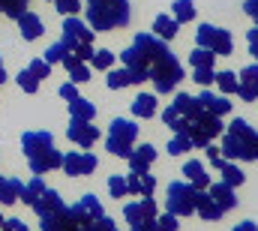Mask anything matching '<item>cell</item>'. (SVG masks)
Returning <instances> with one entry per match:
<instances>
[{
	"instance_id": "6da1fadb",
	"label": "cell",
	"mask_w": 258,
	"mask_h": 231,
	"mask_svg": "<svg viewBox=\"0 0 258 231\" xmlns=\"http://www.w3.org/2000/svg\"><path fill=\"white\" fill-rule=\"evenodd\" d=\"M87 3V24L93 33H108L126 27L132 18L129 0H84Z\"/></svg>"
},
{
	"instance_id": "7a4b0ae2",
	"label": "cell",
	"mask_w": 258,
	"mask_h": 231,
	"mask_svg": "<svg viewBox=\"0 0 258 231\" xmlns=\"http://www.w3.org/2000/svg\"><path fill=\"white\" fill-rule=\"evenodd\" d=\"M147 81H153L156 93H171V90L183 81V66H180V60L168 51L165 57H159L156 63H150V78H147Z\"/></svg>"
},
{
	"instance_id": "3957f363",
	"label": "cell",
	"mask_w": 258,
	"mask_h": 231,
	"mask_svg": "<svg viewBox=\"0 0 258 231\" xmlns=\"http://www.w3.org/2000/svg\"><path fill=\"white\" fill-rule=\"evenodd\" d=\"M195 189L189 180H174L168 183V198H165V207L168 213L174 216H192L195 213Z\"/></svg>"
},
{
	"instance_id": "277c9868",
	"label": "cell",
	"mask_w": 258,
	"mask_h": 231,
	"mask_svg": "<svg viewBox=\"0 0 258 231\" xmlns=\"http://www.w3.org/2000/svg\"><path fill=\"white\" fill-rule=\"evenodd\" d=\"M93 36H96V33L90 30V24H87V21H81L78 15H66L60 42H63L72 54H78L84 45H93Z\"/></svg>"
},
{
	"instance_id": "5b68a950",
	"label": "cell",
	"mask_w": 258,
	"mask_h": 231,
	"mask_svg": "<svg viewBox=\"0 0 258 231\" xmlns=\"http://www.w3.org/2000/svg\"><path fill=\"white\" fill-rule=\"evenodd\" d=\"M195 42H198V48H207V51H213L216 57H219V54H231V48H234L231 33L222 30V27H213V24H201V27L195 30Z\"/></svg>"
},
{
	"instance_id": "8992f818",
	"label": "cell",
	"mask_w": 258,
	"mask_h": 231,
	"mask_svg": "<svg viewBox=\"0 0 258 231\" xmlns=\"http://www.w3.org/2000/svg\"><path fill=\"white\" fill-rule=\"evenodd\" d=\"M255 138H240V135H231V132H225V141H222V147H219V153H225L222 159H243V162H252L255 159Z\"/></svg>"
},
{
	"instance_id": "52a82bcc",
	"label": "cell",
	"mask_w": 258,
	"mask_h": 231,
	"mask_svg": "<svg viewBox=\"0 0 258 231\" xmlns=\"http://www.w3.org/2000/svg\"><path fill=\"white\" fill-rule=\"evenodd\" d=\"M21 147H24L27 162H30V159H39V156H45V153L54 147V135H51L48 129H33V132H24V135H21Z\"/></svg>"
},
{
	"instance_id": "ba28073f",
	"label": "cell",
	"mask_w": 258,
	"mask_h": 231,
	"mask_svg": "<svg viewBox=\"0 0 258 231\" xmlns=\"http://www.w3.org/2000/svg\"><path fill=\"white\" fill-rule=\"evenodd\" d=\"M99 159L90 153V150H72V153H63V168L69 177H87V174L96 171Z\"/></svg>"
},
{
	"instance_id": "9c48e42d",
	"label": "cell",
	"mask_w": 258,
	"mask_h": 231,
	"mask_svg": "<svg viewBox=\"0 0 258 231\" xmlns=\"http://www.w3.org/2000/svg\"><path fill=\"white\" fill-rule=\"evenodd\" d=\"M132 48H138L141 51V57L147 60V63H156L159 57H165L171 48H168V42L165 39H159L156 33H138L135 39H132Z\"/></svg>"
},
{
	"instance_id": "30bf717a",
	"label": "cell",
	"mask_w": 258,
	"mask_h": 231,
	"mask_svg": "<svg viewBox=\"0 0 258 231\" xmlns=\"http://www.w3.org/2000/svg\"><path fill=\"white\" fill-rule=\"evenodd\" d=\"M66 135H69V141L78 144L81 150H87V147H93V144L99 141V129L93 126V120H75V117H72Z\"/></svg>"
},
{
	"instance_id": "8fae6325",
	"label": "cell",
	"mask_w": 258,
	"mask_h": 231,
	"mask_svg": "<svg viewBox=\"0 0 258 231\" xmlns=\"http://www.w3.org/2000/svg\"><path fill=\"white\" fill-rule=\"evenodd\" d=\"M237 96L243 102H255L258 99V63L246 66L240 75H237Z\"/></svg>"
},
{
	"instance_id": "7c38bea8",
	"label": "cell",
	"mask_w": 258,
	"mask_h": 231,
	"mask_svg": "<svg viewBox=\"0 0 258 231\" xmlns=\"http://www.w3.org/2000/svg\"><path fill=\"white\" fill-rule=\"evenodd\" d=\"M195 213H198L204 222H216V219H222V216H225V210L210 198V192H207V189H198V192H195Z\"/></svg>"
},
{
	"instance_id": "4fadbf2b",
	"label": "cell",
	"mask_w": 258,
	"mask_h": 231,
	"mask_svg": "<svg viewBox=\"0 0 258 231\" xmlns=\"http://www.w3.org/2000/svg\"><path fill=\"white\" fill-rule=\"evenodd\" d=\"M129 171L135 174H144L150 171V165L156 162V150H153V144H138V147H132V153H129Z\"/></svg>"
},
{
	"instance_id": "5bb4252c",
	"label": "cell",
	"mask_w": 258,
	"mask_h": 231,
	"mask_svg": "<svg viewBox=\"0 0 258 231\" xmlns=\"http://www.w3.org/2000/svg\"><path fill=\"white\" fill-rule=\"evenodd\" d=\"M198 99V105H201V111H210V114L222 117L231 111V102H228V96H222V93H210V90H201V96H195Z\"/></svg>"
},
{
	"instance_id": "9a60e30c",
	"label": "cell",
	"mask_w": 258,
	"mask_h": 231,
	"mask_svg": "<svg viewBox=\"0 0 258 231\" xmlns=\"http://www.w3.org/2000/svg\"><path fill=\"white\" fill-rule=\"evenodd\" d=\"M60 63L66 66V72H69V81H72V84L90 81V66H87V60H81L78 54H72V51H69Z\"/></svg>"
},
{
	"instance_id": "2e32d148",
	"label": "cell",
	"mask_w": 258,
	"mask_h": 231,
	"mask_svg": "<svg viewBox=\"0 0 258 231\" xmlns=\"http://www.w3.org/2000/svg\"><path fill=\"white\" fill-rule=\"evenodd\" d=\"M18 27H21V36L27 39V42H33V39H39L45 30H42V18L39 15H33V12H21L18 18Z\"/></svg>"
},
{
	"instance_id": "e0dca14e",
	"label": "cell",
	"mask_w": 258,
	"mask_h": 231,
	"mask_svg": "<svg viewBox=\"0 0 258 231\" xmlns=\"http://www.w3.org/2000/svg\"><path fill=\"white\" fill-rule=\"evenodd\" d=\"M207 192H210V198H213L222 210H234V207H237V195H234V189H231L228 183H210Z\"/></svg>"
},
{
	"instance_id": "ac0fdd59",
	"label": "cell",
	"mask_w": 258,
	"mask_h": 231,
	"mask_svg": "<svg viewBox=\"0 0 258 231\" xmlns=\"http://www.w3.org/2000/svg\"><path fill=\"white\" fill-rule=\"evenodd\" d=\"M192 123H195V129H198V132H204L210 141H213L216 135H222V132H225V126H222V117L210 114V111H201V114L192 120Z\"/></svg>"
},
{
	"instance_id": "d6986e66",
	"label": "cell",
	"mask_w": 258,
	"mask_h": 231,
	"mask_svg": "<svg viewBox=\"0 0 258 231\" xmlns=\"http://www.w3.org/2000/svg\"><path fill=\"white\" fill-rule=\"evenodd\" d=\"M60 207H66L63 198H60V192L57 189H48L45 186V192H42V198L33 204V210H36V216H45V213H54V210H60Z\"/></svg>"
},
{
	"instance_id": "ffe728a7",
	"label": "cell",
	"mask_w": 258,
	"mask_h": 231,
	"mask_svg": "<svg viewBox=\"0 0 258 231\" xmlns=\"http://www.w3.org/2000/svg\"><path fill=\"white\" fill-rule=\"evenodd\" d=\"M63 165V153L57 150V147H51L45 156H39V159H30V171L33 174H45L51 171V168H60Z\"/></svg>"
},
{
	"instance_id": "44dd1931",
	"label": "cell",
	"mask_w": 258,
	"mask_h": 231,
	"mask_svg": "<svg viewBox=\"0 0 258 231\" xmlns=\"http://www.w3.org/2000/svg\"><path fill=\"white\" fill-rule=\"evenodd\" d=\"M183 174H186V180L192 183L195 189H207V186H210V174H207V168H204L198 159H189V162L183 165Z\"/></svg>"
},
{
	"instance_id": "7402d4cb",
	"label": "cell",
	"mask_w": 258,
	"mask_h": 231,
	"mask_svg": "<svg viewBox=\"0 0 258 231\" xmlns=\"http://www.w3.org/2000/svg\"><path fill=\"white\" fill-rule=\"evenodd\" d=\"M132 114L141 117V120H153V114H156V96L153 93H138L135 102H132Z\"/></svg>"
},
{
	"instance_id": "603a6c76",
	"label": "cell",
	"mask_w": 258,
	"mask_h": 231,
	"mask_svg": "<svg viewBox=\"0 0 258 231\" xmlns=\"http://www.w3.org/2000/svg\"><path fill=\"white\" fill-rule=\"evenodd\" d=\"M21 189H24V183H21L18 177H3V174H0V204H12V201H18Z\"/></svg>"
},
{
	"instance_id": "cb8c5ba5",
	"label": "cell",
	"mask_w": 258,
	"mask_h": 231,
	"mask_svg": "<svg viewBox=\"0 0 258 231\" xmlns=\"http://www.w3.org/2000/svg\"><path fill=\"white\" fill-rule=\"evenodd\" d=\"M108 135L123 138V141H132V144H135V138H138V126H135L132 120H126V117H117V120H111Z\"/></svg>"
},
{
	"instance_id": "d4e9b609",
	"label": "cell",
	"mask_w": 258,
	"mask_h": 231,
	"mask_svg": "<svg viewBox=\"0 0 258 231\" xmlns=\"http://www.w3.org/2000/svg\"><path fill=\"white\" fill-rule=\"evenodd\" d=\"M177 30H180V24H177L171 15H156V18H153V33H156L159 39H165V42H168V39H174V36H177Z\"/></svg>"
},
{
	"instance_id": "484cf974",
	"label": "cell",
	"mask_w": 258,
	"mask_h": 231,
	"mask_svg": "<svg viewBox=\"0 0 258 231\" xmlns=\"http://www.w3.org/2000/svg\"><path fill=\"white\" fill-rule=\"evenodd\" d=\"M42 192H45V183H42V177H39V174H33V180H30V183H24V189H21L18 201H24L27 207H33V204L42 198Z\"/></svg>"
},
{
	"instance_id": "4316f807",
	"label": "cell",
	"mask_w": 258,
	"mask_h": 231,
	"mask_svg": "<svg viewBox=\"0 0 258 231\" xmlns=\"http://www.w3.org/2000/svg\"><path fill=\"white\" fill-rule=\"evenodd\" d=\"M174 108H177V114L186 117V120H195V117L201 114V105H198V99L189 96V93H177V99H174Z\"/></svg>"
},
{
	"instance_id": "83f0119b",
	"label": "cell",
	"mask_w": 258,
	"mask_h": 231,
	"mask_svg": "<svg viewBox=\"0 0 258 231\" xmlns=\"http://www.w3.org/2000/svg\"><path fill=\"white\" fill-rule=\"evenodd\" d=\"M69 114L75 120H93L96 117V105L90 99H84V96H75V99H69Z\"/></svg>"
},
{
	"instance_id": "f1b7e54d",
	"label": "cell",
	"mask_w": 258,
	"mask_h": 231,
	"mask_svg": "<svg viewBox=\"0 0 258 231\" xmlns=\"http://www.w3.org/2000/svg\"><path fill=\"white\" fill-rule=\"evenodd\" d=\"M171 18H174L177 24L192 21L195 18V3L192 0H174V3H171Z\"/></svg>"
},
{
	"instance_id": "f546056e",
	"label": "cell",
	"mask_w": 258,
	"mask_h": 231,
	"mask_svg": "<svg viewBox=\"0 0 258 231\" xmlns=\"http://www.w3.org/2000/svg\"><path fill=\"white\" fill-rule=\"evenodd\" d=\"M219 171H222V183H228V186H231V189H237V186H240V183H243V180H246V174L240 171V168H237V165H234V162H231V159H225V162H222V168H219Z\"/></svg>"
},
{
	"instance_id": "4dcf8cb0",
	"label": "cell",
	"mask_w": 258,
	"mask_h": 231,
	"mask_svg": "<svg viewBox=\"0 0 258 231\" xmlns=\"http://www.w3.org/2000/svg\"><path fill=\"white\" fill-rule=\"evenodd\" d=\"M189 150H192L189 132H174V138L168 141V153H171V156H180V153H189Z\"/></svg>"
},
{
	"instance_id": "1f68e13d",
	"label": "cell",
	"mask_w": 258,
	"mask_h": 231,
	"mask_svg": "<svg viewBox=\"0 0 258 231\" xmlns=\"http://www.w3.org/2000/svg\"><path fill=\"white\" fill-rule=\"evenodd\" d=\"M105 84H108L111 90H123V87L132 84V75H129L126 66H123V69H111V72H108V78H105Z\"/></svg>"
},
{
	"instance_id": "d6a6232c",
	"label": "cell",
	"mask_w": 258,
	"mask_h": 231,
	"mask_svg": "<svg viewBox=\"0 0 258 231\" xmlns=\"http://www.w3.org/2000/svg\"><path fill=\"white\" fill-rule=\"evenodd\" d=\"M216 84H219V90H222V96H228V93H237V75L234 72H216V78H213Z\"/></svg>"
},
{
	"instance_id": "836d02e7",
	"label": "cell",
	"mask_w": 258,
	"mask_h": 231,
	"mask_svg": "<svg viewBox=\"0 0 258 231\" xmlns=\"http://www.w3.org/2000/svg\"><path fill=\"white\" fill-rule=\"evenodd\" d=\"M78 207H81V210H84L90 219H99V216L105 213V210H102V201H99L96 195H84V198L78 201Z\"/></svg>"
},
{
	"instance_id": "e575fe53",
	"label": "cell",
	"mask_w": 258,
	"mask_h": 231,
	"mask_svg": "<svg viewBox=\"0 0 258 231\" xmlns=\"http://www.w3.org/2000/svg\"><path fill=\"white\" fill-rule=\"evenodd\" d=\"M105 147H108V150H111L114 156H120V159H129V153H132V141H123V138H114V135H108Z\"/></svg>"
},
{
	"instance_id": "d590c367",
	"label": "cell",
	"mask_w": 258,
	"mask_h": 231,
	"mask_svg": "<svg viewBox=\"0 0 258 231\" xmlns=\"http://www.w3.org/2000/svg\"><path fill=\"white\" fill-rule=\"evenodd\" d=\"M15 81H18V87H21L24 93H30V96L39 90V78H33V75H30V69H21V72L15 75Z\"/></svg>"
},
{
	"instance_id": "8d00e7d4",
	"label": "cell",
	"mask_w": 258,
	"mask_h": 231,
	"mask_svg": "<svg viewBox=\"0 0 258 231\" xmlns=\"http://www.w3.org/2000/svg\"><path fill=\"white\" fill-rule=\"evenodd\" d=\"M27 3L30 0H0V12L9 18H18L21 12H27Z\"/></svg>"
},
{
	"instance_id": "74e56055",
	"label": "cell",
	"mask_w": 258,
	"mask_h": 231,
	"mask_svg": "<svg viewBox=\"0 0 258 231\" xmlns=\"http://www.w3.org/2000/svg\"><path fill=\"white\" fill-rule=\"evenodd\" d=\"M189 63H192V69H198V66H213L216 63V54L207 51V48H195L192 54H189Z\"/></svg>"
},
{
	"instance_id": "f35d334b",
	"label": "cell",
	"mask_w": 258,
	"mask_h": 231,
	"mask_svg": "<svg viewBox=\"0 0 258 231\" xmlns=\"http://www.w3.org/2000/svg\"><path fill=\"white\" fill-rule=\"evenodd\" d=\"M108 192H111V198H126V195H129V189H126V177H120V174L108 177Z\"/></svg>"
},
{
	"instance_id": "ab89813d",
	"label": "cell",
	"mask_w": 258,
	"mask_h": 231,
	"mask_svg": "<svg viewBox=\"0 0 258 231\" xmlns=\"http://www.w3.org/2000/svg\"><path fill=\"white\" fill-rule=\"evenodd\" d=\"M66 54H69V48H66L63 42H54V45H48V51H45V57L42 60H45L48 66H54V63H60Z\"/></svg>"
},
{
	"instance_id": "60d3db41",
	"label": "cell",
	"mask_w": 258,
	"mask_h": 231,
	"mask_svg": "<svg viewBox=\"0 0 258 231\" xmlns=\"http://www.w3.org/2000/svg\"><path fill=\"white\" fill-rule=\"evenodd\" d=\"M213 78H216V72H213V66H198L192 72V81L195 84H201V87H207V84H213Z\"/></svg>"
},
{
	"instance_id": "b9f144b4",
	"label": "cell",
	"mask_w": 258,
	"mask_h": 231,
	"mask_svg": "<svg viewBox=\"0 0 258 231\" xmlns=\"http://www.w3.org/2000/svg\"><path fill=\"white\" fill-rule=\"evenodd\" d=\"M90 63H93V69H111L114 66V54L111 51H93Z\"/></svg>"
},
{
	"instance_id": "7bdbcfd3",
	"label": "cell",
	"mask_w": 258,
	"mask_h": 231,
	"mask_svg": "<svg viewBox=\"0 0 258 231\" xmlns=\"http://www.w3.org/2000/svg\"><path fill=\"white\" fill-rule=\"evenodd\" d=\"M27 69H30V75H33V78H39V81H42V78H48V72H51V66H48V63H45L42 57L33 60Z\"/></svg>"
},
{
	"instance_id": "ee69618b",
	"label": "cell",
	"mask_w": 258,
	"mask_h": 231,
	"mask_svg": "<svg viewBox=\"0 0 258 231\" xmlns=\"http://www.w3.org/2000/svg\"><path fill=\"white\" fill-rule=\"evenodd\" d=\"M156 231H177V216H174V213L156 216Z\"/></svg>"
},
{
	"instance_id": "f6af8a7d",
	"label": "cell",
	"mask_w": 258,
	"mask_h": 231,
	"mask_svg": "<svg viewBox=\"0 0 258 231\" xmlns=\"http://www.w3.org/2000/svg\"><path fill=\"white\" fill-rule=\"evenodd\" d=\"M57 3V12H63V15H78V9H81V0H54Z\"/></svg>"
},
{
	"instance_id": "bcb514c9",
	"label": "cell",
	"mask_w": 258,
	"mask_h": 231,
	"mask_svg": "<svg viewBox=\"0 0 258 231\" xmlns=\"http://www.w3.org/2000/svg\"><path fill=\"white\" fill-rule=\"evenodd\" d=\"M0 231H27V222H24V219L9 216V219H3V222H0Z\"/></svg>"
},
{
	"instance_id": "7dc6e473",
	"label": "cell",
	"mask_w": 258,
	"mask_h": 231,
	"mask_svg": "<svg viewBox=\"0 0 258 231\" xmlns=\"http://www.w3.org/2000/svg\"><path fill=\"white\" fill-rule=\"evenodd\" d=\"M153 189H156V177L153 174H141V195H153Z\"/></svg>"
},
{
	"instance_id": "c3c4849f",
	"label": "cell",
	"mask_w": 258,
	"mask_h": 231,
	"mask_svg": "<svg viewBox=\"0 0 258 231\" xmlns=\"http://www.w3.org/2000/svg\"><path fill=\"white\" fill-rule=\"evenodd\" d=\"M126 189H129V195H141V174H129L126 177Z\"/></svg>"
},
{
	"instance_id": "681fc988",
	"label": "cell",
	"mask_w": 258,
	"mask_h": 231,
	"mask_svg": "<svg viewBox=\"0 0 258 231\" xmlns=\"http://www.w3.org/2000/svg\"><path fill=\"white\" fill-rule=\"evenodd\" d=\"M204 150H207V159H210V162H213L216 168H222V162H225V159H222V153H219V147H216V144H207Z\"/></svg>"
},
{
	"instance_id": "f907efd6",
	"label": "cell",
	"mask_w": 258,
	"mask_h": 231,
	"mask_svg": "<svg viewBox=\"0 0 258 231\" xmlns=\"http://www.w3.org/2000/svg\"><path fill=\"white\" fill-rule=\"evenodd\" d=\"M96 231H120V228L114 225V219H111V216H105V213H102V216L96 219Z\"/></svg>"
},
{
	"instance_id": "816d5d0a",
	"label": "cell",
	"mask_w": 258,
	"mask_h": 231,
	"mask_svg": "<svg viewBox=\"0 0 258 231\" xmlns=\"http://www.w3.org/2000/svg\"><path fill=\"white\" fill-rule=\"evenodd\" d=\"M57 93H60V96H63L66 102H69V99H75V96H78V90H75V84H72V81H66V84H60V90H57Z\"/></svg>"
},
{
	"instance_id": "f5cc1de1",
	"label": "cell",
	"mask_w": 258,
	"mask_h": 231,
	"mask_svg": "<svg viewBox=\"0 0 258 231\" xmlns=\"http://www.w3.org/2000/svg\"><path fill=\"white\" fill-rule=\"evenodd\" d=\"M132 231H156V219H141L135 225H129Z\"/></svg>"
},
{
	"instance_id": "db71d44e",
	"label": "cell",
	"mask_w": 258,
	"mask_h": 231,
	"mask_svg": "<svg viewBox=\"0 0 258 231\" xmlns=\"http://www.w3.org/2000/svg\"><path fill=\"white\" fill-rule=\"evenodd\" d=\"M177 108H174V105H168V108H165V111H162V120H165V123H168V126H174V123H177Z\"/></svg>"
},
{
	"instance_id": "11a10c76",
	"label": "cell",
	"mask_w": 258,
	"mask_h": 231,
	"mask_svg": "<svg viewBox=\"0 0 258 231\" xmlns=\"http://www.w3.org/2000/svg\"><path fill=\"white\" fill-rule=\"evenodd\" d=\"M243 9H246V15L258 24V0H246V3H243Z\"/></svg>"
},
{
	"instance_id": "9f6ffc18",
	"label": "cell",
	"mask_w": 258,
	"mask_h": 231,
	"mask_svg": "<svg viewBox=\"0 0 258 231\" xmlns=\"http://www.w3.org/2000/svg\"><path fill=\"white\" fill-rule=\"evenodd\" d=\"M246 42H249V48H258V24L252 30H246Z\"/></svg>"
},
{
	"instance_id": "6f0895ef",
	"label": "cell",
	"mask_w": 258,
	"mask_h": 231,
	"mask_svg": "<svg viewBox=\"0 0 258 231\" xmlns=\"http://www.w3.org/2000/svg\"><path fill=\"white\" fill-rule=\"evenodd\" d=\"M234 231H258V225H255V222H249V219H246V222H240V225H237Z\"/></svg>"
},
{
	"instance_id": "680465c9",
	"label": "cell",
	"mask_w": 258,
	"mask_h": 231,
	"mask_svg": "<svg viewBox=\"0 0 258 231\" xmlns=\"http://www.w3.org/2000/svg\"><path fill=\"white\" fill-rule=\"evenodd\" d=\"M0 84H6V69H3V60H0Z\"/></svg>"
},
{
	"instance_id": "91938a15",
	"label": "cell",
	"mask_w": 258,
	"mask_h": 231,
	"mask_svg": "<svg viewBox=\"0 0 258 231\" xmlns=\"http://www.w3.org/2000/svg\"><path fill=\"white\" fill-rule=\"evenodd\" d=\"M249 54H252V57H255V63H258V48H249Z\"/></svg>"
},
{
	"instance_id": "94428289",
	"label": "cell",
	"mask_w": 258,
	"mask_h": 231,
	"mask_svg": "<svg viewBox=\"0 0 258 231\" xmlns=\"http://www.w3.org/2000/svg\"><path fill=\"white\" fill-rule=\"evenodd\" d=\"M255 159H258V141H255Z\"/></svg>"
},
{
	"instance_id": "6125c7cd",
	"label": "cell",
	"mask_w": 258,
	"mask_h": 231,
	"mask_svg": "<svg viewBox=\"0 0 258 231\" xmlns=\"http://www.w3.org/2000/svg\"><path fill=\"white\" fill-rule=\"evenodd\" d=\"M0 222H3V213H0Z\"/></svg>"
},
{
	"instance_id": "be15d7a7",
	"label": "cell",
	"mask_w": 258,
	"mask_h": 231,
	"mask_svg": "<svg viewBox=\"0 0 258 231\" xmlns=\"http://www.w3.org/2000/svg\"><path fill=\"white\" fill-rule=\"evenodd\" d=\"M51 3H54V0H51Z\"/></svg>"
}]
</instances>
